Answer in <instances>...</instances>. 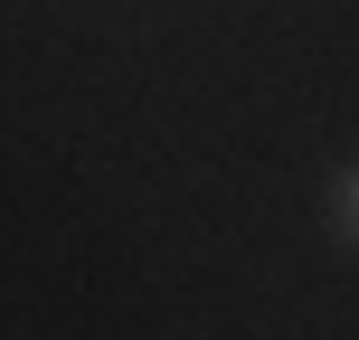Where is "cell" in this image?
<instances>
[{
  "label": "cell",
  "instance_id": "6da1fadb",
  "mask_svg": "<svg viewBox=\"0 0 359 340\" xmlns=\"http://www.w3.org/2000/svg\"><path fill=\"white\" fill-rule=\"evenodd\" d=\"M341 227L359 236V170H350V189H341Z\"/></svg>",
  "mask_w": 359,
  "mask_h": 340
}]
</instances>
